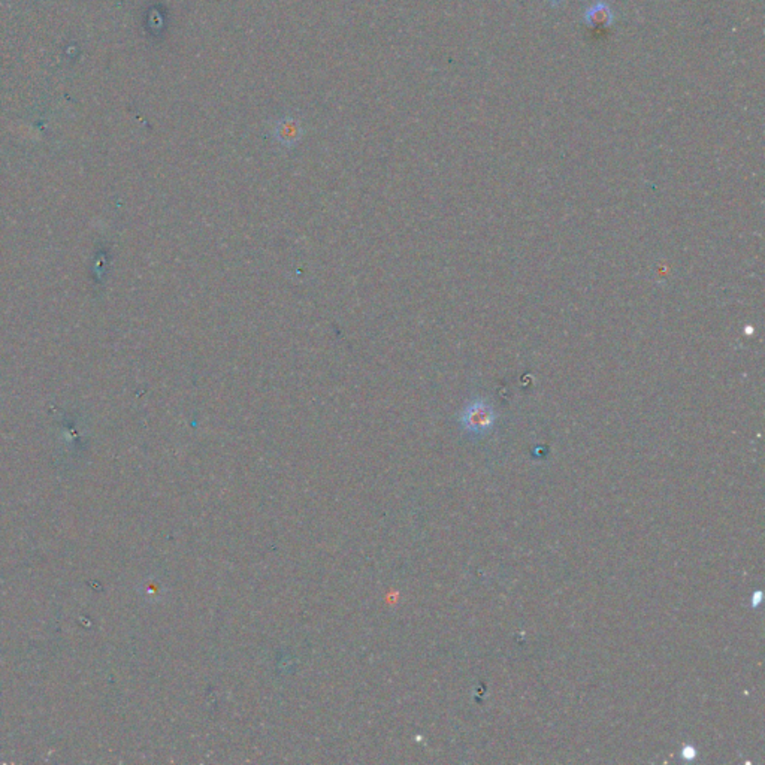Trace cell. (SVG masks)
Listing matches in <instances>:
<instances>
[{
    "mask_svg": "<svg viewBox=\"0 0 765 765\" xmlns=\"http://www.w3.org/2000/svg\"><path fill=\"white\" fill-rule=\"evenodd\" d=\"M462 429L472 438H483L495 428L496 412L494 405L484 399H474L462 410L459 417Z\"/></svg>",
    "mask_w": 765,
    "mask_h": 765,
    "instance_id": "6da1fadb",
    "label": "cell"
},
{
    "mask_svg": "<svg viewBox=\"0 0 765 765\" xmlns=\"http://www.w3.org/2000/svg\"><path fill=\"white\" fill-rule=\"evenodd\" d=\"M300 133H302V129H300L299 123L295 121L293 118H286V120L279 121V124L275 126V130H274V135L275 137H277V141L281 145H288V147L295 145L299 141Z\"/></svg>",
    "mask_w": 765,
    "mask_h": 765,
    "instance_id": "7a4b0ae2",
    "label": "cell"
},
{
    "mask_svg": "<svg viewBox=\"0 0 765 765\" xmlns=\"http://www.w3.org/2000/svg\"><path fill=\"white\" fill-rule=\"evenodd\" d=\"M695 757H697V749L694 746H685L682 749V758L683 759L691 761V759H695Z\"/></svg>",
    "mask_w": 765,
    "mask_h": 765,
    "instance_id": "3957f363",
    "label": "cell"
},
{
    "mask_svg": "<svg viewBox=\"0 0 765 765\" xmlns=\"http://www.w3.org/2000/svg\"><path fill=\"white\" fill-rule=\"evenodd\" d=\"M761 596H762V592H759V591L754 594V596H752V607H758L759 606L761 599H762Z\"/></svg>",
    "mask_w": 765,
    "mask_h": 765,
    "instance_id": "277c9868",
    "label": "cell"
}]
</instances>
